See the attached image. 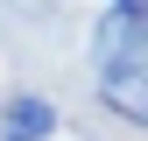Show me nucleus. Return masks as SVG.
Masks as SVG:
<instances>
[{
	"label": "nucleus",
	"instance_id": "f257e3e1",
	"mask_svg": "<svg viewBox=\"0 0 148 141\" xmlns=\"http://www.w3.org/2000/svg\"><path fill=\"white\" fill-rule=\"evenodd\" d=\"M92 64H99V85L120 99V113L141 120V0L106 7V21L92 28Z\"/></svg>",
	"mask_w": 148,
	"mask_h": 141
},
{
	"label": "nucleus",
	"instance_id": "f03ea898",
	"mask_svg": "<svg viewBox=\"0 0 148 141\" xmlns=\"http://www.w3.org/2000/svg\"><path fill=\"white\" fill-rule=\"evenodd\" d=\"M49 127H57V106L49 99H14L7 106V141H42Z\"/></svg>",
	"mask_w": 148,
	"mask_h": 141
},
{
	"label": "nucleus",
	"instance_id": "7ed1b4c3",
	"mask_svg": "<svg viewBox=\"0 0 148 141\" xmlns=\"http://www.w3.org/2000/svg\"><path fill=\"white\" fill-rule=\"evenodd\" d=\"M14 7H21V14H35V0H14Z\"/></svg>",
	"mask_w": 148,
	"mask_h": 141
}]
</instances>
